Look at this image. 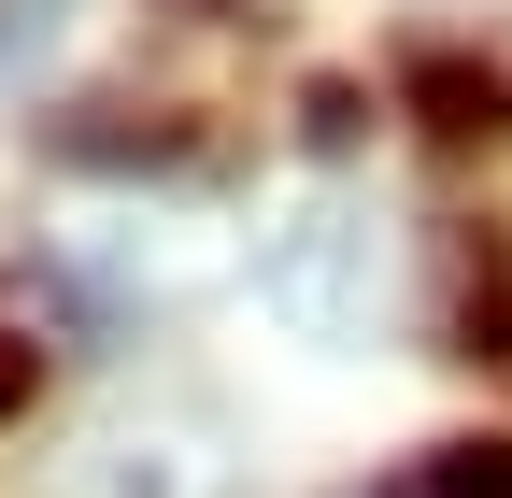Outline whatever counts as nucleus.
<instances>
[{
	"label": "nucleus",
	"instance_id": "obj_6",
	"mask_svg": "<svg viewBox=\"0 0 512 498\" xmlns=\"http://www.w3.org/2000/svg\"><path fill=\"white\" fill-rule=\"evenodd\" d=\"M29 385H43V356H29L15 328H0V413H29Z\"/></svg>",
	"mask_w": 512,
	"mask_h": 498
},
{
	"label": "nucleus",
	"instance_id": "obj_3",
	"mask_svg": "<svg viewBox=\"0 0 512 498\" xmlns=\"http://www.w3.org/2000/svg\"><path fill=\"white\" fill-rule=\"evenodd\" d=\"M413 100H427V129H484L498 114V86L470 72V57H413Z\"/></svg>",
	"mask_w": 512,
	"mask_h": 498
},
{
	"label": "nucleus",
	"instance_id": "obj_1",
	"mask_svg": "<svg viewBox=\"0 0 512 498\" xmlns=\"http://www.w3.org/2000/svg\"><path fill=\"white\" fill-rule=\"evenodd\" d=\"M370 271H384V228H370L356 200H299L271 242H256V299H271L299 342L370 328Z\"/></svg>",
	"mask_w": 512,
	"mask_h": 498
},
{
	"label": "nucleus",
	"instance_id": "obj_4",
	"mask_svg": "<svg viewBox=\"0 0 512 498\" xmlns=\"http://www.w3.org/2000/svg\"><path fill=\"white\" fill-rule=\"evenodd\" d=\"M299 143L313 157H356L370 143V86H299Z\"/></svg>",
	"mask_w": 512,
	"mask_h": 498
},
{
	"label": "nucleus",
	"instance_id": "obj_5",
	"mask_svg": "<svg viewBox=\"0 0 512 498\" xmlns=\"http://www.w3.org/2000/svg\"><path fill=\"white\" fill-rule=\"evenodd\" d=\"M427 498H512V442H441L427 456Z\"/></svg>",
	"mask_w": 512,
	"mask_h": 498
},
{
	"label": "nucleus",
	"instance_id": "obj_2",
	"mask_svg": "<svg viewBox=\"0 0 512 498\" xmlns=\"http://www.w3.org/2000/svg\"><path fill=\"white\" fill-rule=\"evenodd\" d=\"M441 356H512V257H498V228H456V285H441Z\"/></svg>",
	"mask_w": 512,
	"mask_h": 498
}]
</instances>
